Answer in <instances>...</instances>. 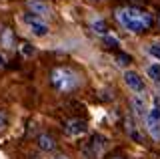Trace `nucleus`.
Here are the masks:
<instances>
[{
    "mask_svg": "<svg viewBox=\"0 0 160 159\" xmlns=\"http://www.w3.org/2000/svg\"><path fill=\"white\" fill-rule=\"evenodd\" d=\"M114 18L124 30L132 32V34H142L150 30L152 26V14H148L146 10L142 8H136V6H120L114 10Z\"/></svg>",
    "mask_w": 160,
    "mask_h": 159,
    "instance_id": "f257e3e1",
    "label": "nucleus"
},
{
    "mask_svg": "<svg viewBox=\"0 0 160 159\" xmlns=\"http://www.w3.org/2000/svg\"><path fill=\"white\" fill-rule=\"evenodd\" d=\"M132 109H134V113H136V117L146 119L148 109H146V105H144V99H142V97H134V99H132Z\"/></svg>",
    "mask_w": 160,
    "mask_h": 159,
    "instance_id": "0eeeda50",
    "label": "nucleus"
},
{
    "mask_svg": "<svg viewBox=\"0 0 160 159\" xmlns=\"http://www.w3.org/2000/svg\"><path fill=\"white\" fill-rule=\"evenodd\" d=\"M22 52L26 54V57H30V54L34 52V48H30V44H22Z\"/></svg>",
    "mask_w": 160,
    "mask_h": 159,
    "instance_id": "dca6fc26",
    "label": "nucleus"
},
{
    "mask_svg": "<svg viewBox=\"0 0 160 159\" xmlns=\"http://www.w3.org/2000/svg\"><path fill=\"white\" fill-rule=\"evenodd\" d=\"M148 54L156 63H160V44H150V47H148Z\"/></svg>",
    "mask_w": 160,
    "mask_h": 159,
    "instance_id": "ddd939ff",
    "label": "nucleus"
},
{
    "mask_svg": "<svg viewBox=\"0 0 160 159\" xmlns=\"http://www.w3.org/2000/svg\"><path fill=\"white\" fill-rule=\"evenodd\" d=\"M118 61H120L118 64H122V67H124V64H126V63H130V58H126V57H120Z\"/></svg>",
    "mask_w": 160,
    "mask_h": 159,
    "instance_id": "a211bd4d",
    "label": "nucleus"
},
{
    "mask_svg": "<svg viewBox=\"0 0 160 159\" xmlns=\"http://www.w3.org/2000/svg\"><path fill=\"white\" fill-rule=\"evenodd\" d=\"M146 74H148V79H152L154 83H160V63H152V64H148L146 67Z\"/></svg>",
    "mask_w": 160,
    "mask_h": 159,
    "instance_id": "9d476101",
    "label": "nucleus"
},
{
    "mask_svg": "<svg viewBox=\"0 0 160 159\" xmlns=\"http://www.w3.org/2000/svg\"><path fill=\"white\" fill-rule=\"evenodd\" d=\"M26 6H28V10L34 14V16H38V18H46L52 14V6L46 2V0H26Z\"/></svg>",
    "mask_w": 160,
    "mask_h": 159,
    "instance_id": "20e7f679",
    "label": "nucleus"
},
{
    "mask_svg": "<svg viewBox=\"0 0 160 159\" xmlns=\"http://www.w3.org/2000/svg\"><path fill=\"white\" fill-rule=\"evenodd\" d=\"M104 42H106V44H114V47H118V44H120V42H118V38H116V36H112V34H108V32L104 34Z\"/></svg>",
    "mask_w": 160,
    "mask_h": 159,
    "instance_id": "4468645a",
    "label": "nucleus"
},
{
    "mask_svg": "<svg viewBox=\"0 0 160 159\" xmlns=\"http://www.w3.org/2000/svg\"><path fill=\"white\" fill-rule=\"evenodd\" d=\"M2 67H4V57L0 54V69H2Z\"/></svg>",
    "mask_w": 160,
    "mask_h": 159,
    "instance_id": "6ab92c4d",
    "label": "nucleus"
},
{
    "mask_svg": "<svg viewBox=\"0 0 160 159\" xmlns=\"http://www.w3.org/2000/svg\"><path fill=\"white\" fill-rule=\"evenodd\" d=\"M90 26L94 28V32H98V34H106V24H104V20H102L100 16L92 18V22H90Z\"/></svg>",
    "mask_w": 160,
    "mask_h": 159,
    "instance_id": "9b49d317",
    "label": "nucleus"
},
{
    "mask_svg": "<svg viewBox=\"0 0 160 159\" xmlns=\"http://www.w3.org/2000/svg\"><path fill=\"white\" fill-rule=\"evenodd\" d=\"M50 83L62 93L74 91L80 85V74L70 67H56L50 73Z\"/></svg>",
    "mask_w": 160,
    "mask_h": 159,
    "instance_id": "f03ea898",
    "label": "nucleus"
},
{
    "mask_svg": "<svg viewBox=\"0 0 160 159\" xmlns=\"http://www.w3.org/2000/svg\"><path fill=\"white\" fill-rule=\"evenodd\" d=\"M144 123H146V131L150 133V137L158 141V139H160V121H154V119L146 117V119H144Z\"/></svg>",
    "mask_w": 160,
    "mask_h": 159,
    "instance_id": "6e6552de",
    "label": "nucleus"
},
{
    "mask_svg": "<svg viewBox=\"0 0 160 159\" xmlns=\"http://www.w3.org/2000/svg\"><path fill=\"white\" fill-rule=\"evenodd\" d=\"M24 22L28 24V28H30V32L34 34V36H46L48 34V24L42 20V18H38V16H30V14H24Z\"/></svg>",
    "mask_w": 160,
    "mask_h": 159,
    "instance_id": "7ed1b4c3",
    "label": "nucleus"
},
{
    "mask_svg": "<svg viewBox=\"0 0 160 159\" xmlns=\"http://www.w3.org/2000/svg\"><path fill=\"white\" fill-rule=\"evenodd\" d=\"M124 83L130 91L134 93H144V79L136 71H124Z\"/></svg>",
    "mask_w": 160,
    "mask_h": 159,
    "instance_id": "39448f33",
    "label": "nucleus"
},
{
    "mask_svg": "<svg viewBox=\"0 0 160 159\" xmlns=\"http://www.w3.org/2000/svg\"><path fill=\"white\" fill-rule=\"evenodd\" d=\"M146 117H150V119H154V121H160V103L156 101L152 107L148 109V115Z\"/></svg>",
    "mask_w": 160,
    "mask_h": 159,
    "instance_id": "f8f14e48",
    "label": "nucleus"
},
{
    "mask_svg": "<svg viewBox=\"0 0 160 159\" xmlns=\"http://www.w3.org/2000/svg\"><path fill=\"white\" fill-rule=\"evenodd\" d=\"M56 159H68V157H56Z\"/></svg>",
    "mask_w": 160,
    "mask_h": 159,
    "instance_id": "aec40b11",
    "label": "nucleus"
},
{
    "mask_svg": "<svg viewBox=\"0 0 160 159\" xmlns=\"http://www.w3.org/2000/svg\"><path fill=\"white\" fill-rule=\"evenodd\" d=\"M86 121H82V119H72V121H68L66 123V135L68 137H80V135H84L86 133Z\"/></svg>",
    "mask_w": 160,
    "mask_h": 159,
    "instance_id": "423d86ee",
    "label": "nucleus"
},
{
    "mask_svg": "<svg viewBox=\"0 0 160 159\" xmlns=\"http://www.w3.org/2000/svg\"><path fill=\"white\" fill-rule=\"evenodd\" d=\"M2 42H4V44H6V47L10 48V30H6V32H4V38H2Z\"/></svg>",
    "mask_w": 160,
    "mask_h": 159,
    "instance_id": "f3484780",
    "label": "nucleus"
},
{
    "mask_svg": "<svg viewBox=\"0 0 160 159\" xmlns=\"http://www.w3.org/2000/svg\"><path fill=\"white\" fill-rule=\"evenodd\" d=\"M6 123H8V117H6V113H4V111H0V131H2V129L6 127Z\"/></svg>",
    "mask_w": 160,
    "mask_h": 159,
    "instance_id": "2eb2a0df",
    "label": "nucleus"
},
{
    "mask_svg": "<svg viewBox=\"0 0 160 159\" xmlns=\"http://www.w3.org/2000/svg\"><path fill=\"white\" fill-rule=\"evenodd\" d=\"M114 159H118V157H114Z\"/></svg>",
    "mask_w": 160,
    "mask_h": 159,
    "instance_id": "4be33fe9",
    "label": "nucleus"
},
{
    "mask_svg": "<svg viewBox=\"0 0 160 159\" xmlns=\"http://www.w3.org/2000/svg\"><path fill=\"white\" fill-rule=\"evenodd\" d=\"M158 24H160V14H158Z\"/></svg>",
    "mask_w": 160,
    "mask_h": 159,
    "instance_id": "412c9836",
    "label": "nucleus"
},
{
    "mask_svg": "<svg viewBox=\"0 0 160 159\" xmlns=\"http://www.w3.org/2000/svg\"><path fill=\"white\" fill-rule=\"evenodd\" d=\"M38 145H40V149H42V151H52V149L56 147V143H54V139L50 137V135H46V133H44V135L38 137Z\"/></svg>",
    "mask_w": 160,
    "mask_h": 159,
    "instance_id": "1a4fd4ad",
    "label": "nucleus"
}]
</instances>
